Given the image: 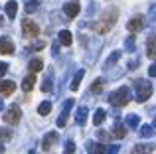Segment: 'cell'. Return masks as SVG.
<instances>
[{
  "instance_id": "cell-1",
  "label": "cell",
  "mask_w": 156,
  "mask_h": 154,
  "mask_svg": "<svg viewBox=\"0 0 156 154\" xmlns=\"http://www.w3.org/2000/svg\"><path fill=\"white\" fill-rule=\"evenodd\" d=\"M117 20H119V10L117 8H107V10H103L101 18L95 22V32L97 34H107L117 24Z\"/></svg>"
},
{
  "instance_id": "cell-2",
  "label": "cell",
  "mask_w": 156,
  "mask_h": 154,
  "mask_svg": "<svg viewBox=\"0 0 156 154\" xmlns=\"http://www.w3.org/2000/svg\"><path fill=\"white\" fill-rule=\"evenodd\" d=\"M134 99L138 103H144L148 101V97L152 95V85L148 83V79H134Z\"/></svg>"
},
{
  "instance_id": "cell-3",
  "label": "cell",
  "mask_w": 156,
  "mask_h": 154,
  "mask_svg": "<svg viewBox=\"0 0 156 154\" xmlns=\"http://www.w3.org/2000/svg\"><path fill=\"white\" fill-rule=\"evenodd\" d=\"M130 97H133L130 95V89L129 87H121V89H117V91L109 97V103L113 105V107L121 109V107H126V105H129Z\"/></svg>"
},
{
  "instance_id": "cell-4",
  "label": "cell",
  "mask_w": 156,
  "mask_h": 154,
  "mask_svg": "<svg viewBox=\"0 0 156 154\" xmlns=\"http://www.w3.org/2000/svg\"><path fill=\"white\" fill-rule=\"evenodd\" d=\"M20 119H22V109H20L18 105H12V107L4 113V123H8V124L20 123Z\"/></svg>"
},
{
  "instance_id": "cell-5",
  "label": "cell",
  "mask_w": 156,
  "mask_h": 154,
  "mask_svg": "<svg viewBox=\"0 0 156 154\" xmlns=\"http://www.w3.org/2000/svg\"><path fill=\"white\" fill-rule=\"evenodd\" d=\"M22 34L26 36V38H36V36L40 34V28H38V24H36L34 20L26 18V20L22 22Z\"/></svg>"
},
{
  "instance_id": "cell-6",
  "label": "cell",
  "mask_w": 156,
  "mask_h": 154,
  "mask_svg": "<svg viewBox=\"0 0 156 154\" xmlns=\"http://www.w3.org/2000/svg\"><path fill=\"white\" fill-rule=\"evenodd\" d=\"M144 24H146V18H144L142 14H138V16H134V18L129 20V24H126V30L133 32V34H136V32H140L142 28H144Z\"/></svg>"
},
{
  "instance_id": "cell-7",
  "label": "cell",
  "mask_w": 156,
  "mask_h": 154,
  "mask_svg": "<svg viewBox=\"0 0 156 154\" xmlns=\"http://www.w3.org/2000/svg\"><path fill=\"white\" fill-rule=\"evenodd\" d=\"M75 105V101L73 99H67L65 101V105H63V111H61V115L57 117V127L59 128H63L65 124H67V119H69V111H71V107Z\"/></svg>"
},
{
  "instance_id": "cell-8",
  "label": "cell",
  "mask_w": 156,
  "mask_h": 154,
  "mask_svg": "<svg viewBox=\"0 0 156 154\" xmlns=\"http://www.w3.org/2000/svg\"><path fill=\"white\" fill-rule=\"evenodd\" d=\"M0 54L2 55L14 54V44H12V40L8 38V36H2V38H0Z\"/></svg>"
},
{
  "instance_id": "cell-9",
  "label": "cell",
  "mask_w": 156,
  "mask_h": 154,
  "mask_svg": "<svg viewBox=\"0 0 156 154\" xmlns=\"http://www.w3.org/2000/svg\"><path fill=\"white\" fill-rule=\"evenodd\" d=\"M79 2L77 0H71V2H67V4H63V12H65V16L67 18H75L77 14H79Z\"/></svg>"
},
{
  "instance_id": "cell-10",
  "label": "cell",
  "mask_w": 156,
  "mask_h": 154,
  "mask_svg": "<svg viewBox=\"0 0 156 154\" xmlns=\"http://www.w3.org/2000/svg\"><path fill=\"white\" fill-rule=\"evenodd\" d=\"M57 142V132H48L46 136H44V142H42V150H51V146Z\"/></svg>"
},
{
  "instance_id": "cell-11",
  "label": "cell",
  "mask_w": 156,
  "mask_h": 154,
  "mask_svg": "<svg viewBox=\"0 0 156 154\" xmlns=\"http://www.w3.org/2000/svg\"><path fill=\"white\" fill-rule=\"evenodd\" d=\"M14 91H16L14 81H0V93H2V95H12Z\"/></svg>"
},
{
  "instance_id": "cell-12",
  "label": "cell",
  "mask_w": 156,
  "mask_h": 154,
  "mask_svg": "<svg viewBox=\"0 0 156 154\" xmlns=\"http://www.w3.org/2000/svg\"><path fill=\"white\" fill-rule=\"evenodd\" d=\"M146 51H148V58H156V34H152L146 40Z\"/></svg>"
},
{
  "instance_id": "cell-13",
  "label": "cell",
  "mask_w": 156,
  "mask_h": 154,
  "mask_svg": "<svg viewBox=\"0 0 156 154\" xmlns=\"http://www.w3.org/2000/svg\"><path fill=\"white\" fill-rule=\"evenodd\" d=\"M87 117H89V109L87 107H79V109H77V113H75V123L77 124H85Z\"/></svg>"
},
{
  "instance_id": "cell-14",
  "label": "cell",
  "mask_w": 156,
  "mask_h": 154,
  "mask_svg": "<svg viewBox=\"0 0 156 154\" xmlns=\"http://www.w3.org/2000/svg\"><path fill=\"white\" fill-rule=\"evenodd\" d=\"M57 38H59L61 46H71V42H73V36H71V32H69V30H61Z\"/></svg>"
},
{
  "instance_id": "cell-15",
  "label": "cell",
  "mask_w": 156,
  "mask_h": 154,
  "mask_svg": "<svg viewBox=\"0 0 156 154\" xmlns=\"http://www.w3.org/2000/svg\"><path fill=\"white\" fill-rule=\"evenodd\" d=\"M28 69H30V73H38V71L44 69V61H42V59H38V58L30 59V63H28Z\"/></svg>"
},
{
  "instance_id": "cell-16",
  "label": "cell",
  "mask_w": 156,
  "mask_h": 154,
  "mask_svg": "<svg viewBox=\"0 0 156 154\" xmlns=\"http://www.w3.org/2000/svg\"><path fill=\"white\" fill-rule=\"evenodd\" d=\"M125 123H126V127H129V128L138 131V123H140V119H138V115H126Z\"/></svg>"
},
{
  "instance_id": "cell-17",
  "label": "cell",
  "mask_w": 156,
  "mask_h": 154,
  "mask_svg": "<svg viewBox=\"0 0 156 154\" xmlns=\"http://www.w3.org/2000/svg\"><path fill=\"white\" fill-rule=\"evenodd\" d=\"M4 10H6L8 18H16V12H18V4H16V0H10V2L4 6Z\"/></svg>"
},
{
  "instance_id": "cell-18",
  "label": "cell",
  "mask_w": 156,
  "mask_h": 154,
  "mask_svg": "<svg viewBox=\"0 0 156 154\" xmlns=\"http://www.w3.org/2000/svg\"><path fill=\"white\" fill-rule=\"evenodd\" d=\"M34 85H36V75L34 73H30L26 79L22 81V89H24V91H32V89H34Z\"/></svg>"
},
{
  "instance_id": "cell-19",
  "label": "cell",
  "mask_w": 156,
  "mask_h": 154,
  "mask_svg": "<svg viewBox=\"0 0 156 154\" xmlns=\"http://www.w3.org/2000/svg\"><path fill=\"white\" fill-rule=\"evenodd\" d=\"M105 119H107V113L103 111V109H97L95 115H93V124H97V127H99V124L105 123Z\"/></svg>"
},
{
  "instance_id": "cell-20",
  "label": "cell",
  "mask_w": 156,
  "mask_h": 154,
  "mask_svg": "<svg viewBox=\"0 0 156 154\" xmlns=\"http://www.w3.org/2000/svg\"><path fill=\"white\" fill-rule=\"evenodd\" d=\"M154 131H156V128L150 127V124H144V127L138 128V132H140V138H150V136L154 135Z\"/></svg>"
},
{
  "instance_id": "cell-21",
  "label": "cell",
  "mask_w": 156,
  "mask_h": 154,
  "mask_svg": "<svg viewBox=\"0 0 156 154\" xmlns=\"http://www.w3.org/2000/svg\"><path fill=\"white\" fill-rule=\"evenodd\" d=\"M83 75H85V69H79L75 73V77H73V81H71V91H77V89H79V83H81V79H83Z\"/></svg>"
},
{
  "instance_id": "cell-22",
  "label": "cell",
  "mask_w": 156,
  "mask_h": 154,
  "mask_svg": "<svg viewBox=\"0 0 156 154\" xmlns=\"http://www.w3.org/2000/svg\"><path fill=\"white\" fill-rule=\"evenodd\" d=\"M125 135H126V128L117 121V124H115V128H113V136L115 138H125Z\"/></svg>"
},
{
  "instance_id": "cell-23",
  "label": "cell",
  "mask_w": 156,
  "mask_h": 154,
  "mask_svg": "<svg viewBox=\"0 0 156 154\" xmlns=\"http://www.w3.org/2000/svg\"><path fill=\"white\" fill-rule=\"evenodd\" d=\"M103 87H105V79H95L93 85H91V93L93 95H99V93L103 91Z\"/></svg>"
},
{
  "instance_id": "cell-24",
  "label": "cell",
  "mask_w": 156,
  "mask_h": 154,
  "mask_svg": "<svg viewBox=\"0 0 156 154\" xmlns=\"http://www.w3.org/2000/svg\"><path fill=\"white\" fill-rule=\"evenodd\" d=\"M50 111H51V103H50V101H44V103H40V107H38V113H40L42 117L50 115Z\"/></svg>"
},
{
  "instance_id": "cell-25",
  "label": "cell",
  "mask_w": 156,
  "mask_h": 154,
  "mask_svg": "<svg viewBox=\"0 0 156 154\" xmlns=\"http://www.w3.org/2000/svg\"><path fill=\"white\" fill-rule=\"evenodd\" d=\"M154 144H136L134 146V152H152L154 150Z\"/></svg>"
},
{
  "instance_id": "cell-26",
  "label": "cell",
  "mask_w": 156,
  "mask_h": 154,
  "mask_svg": "<svg viewBox=\"0 0 156 154\" xmlns=\"http://www.w3.org/2000/svg\"><path fill=\"white\" fill-rule=\"evenodd\" d=\"M119 58H121V51H113V54L109 55V61L105 63V67H111L113 63H117V59H119Z\"/></svg>"
},
{
  "instance_id": "cell-27",
  "label": "cell",
  "mask_w": 156,
  "mask_h": 154,
  "mask_svg": "<svg viewBox=\"0 0 156 154\" xmlns=\"http://www.w3.org/2000/svg\"><path fill=\"white\" fill-rule=\"evenodd\" d=\"M10 138H12L10 128H0V140H10Z\"/></svg>"
},
{
  "instance_id": "cell-28",
  "label": "cell",
  "mask_w": 156,
  "mask_h": 154,
  "mask_svg": "<svg viewBox=\"0 0 156 154\" xmlns=\"http://www.w3.org/2000/svg\"><path fill=\"white\" fill-rule=\"evenodd\" d=\"M51 87H53V81H51V77H48V79L42 83V91L48 93V91H51Z\"/></svg>"
},
{
  "instance_id": "cell-29",
  "label": "cell",
  "mask_w": 156,
  "mask_h": 154,
  "mask_svg": "<svg viewBox=\"0 0 156 154\" xmlns=\"http://www.w3.org/2000/svg\"><path fill=\"white\" fill-rule=\"evenodd\" d=\"M89 150H91V152H105L107 148L101 146V144H89Z\"/></svg>"
},
{
  "instance_id": "cell-30",
  "label": "cell",
  "mask_w": 156,
  "mask_h": 154,
  "mask_svg": "<svg viewBox=\"0 0 156 154\" xmlns=\"http://www.w3.org/2000/svg\"><path fill=\"white\" fill-rule=\"evenodd\" d=\"M125 44H126V50H129V51H134V47H136V46H134V38H129Z\"/></svg>"
},
{
  "instance_id": "cell-31",
  "label": "cell",
  "mask_w": 156,
  "mask_h": 154,
  "mask_svg": "<svg viewBox=\"0 0 156 154\" xmlns=\"http://www.w3.org/2000/svg\"><path fill=\"white\" fill-rule=\"evenodd\" d=\"M6 71H8V63H4V61H2V63H0V77L6 73Z\"/></svg>"
},
{
  "instance_id": "cell-32",
  "label": "cell",
  "mask_w": 156,
  "mask_h": 154,
  "mask_svg": "<svg viewBox=\"0 0 156 154\" xmlns=\"http://www.w3.org/2000/svg\"><path fill=\"white\" fill-rule=\"evenodd\" d=\"M65 150H67V152H73V150H75V144H73V142H67V144H65Z\"/></svg>"
},
{
  "instance_id": "cell-33",
  "label": "cell",
  "mask_w": 156,
  "mask_h": 154,
  "mask_svg": "<svg viewBox=\"0 0 156 154\" xmlns=\"http://www.w3.org/2000/svg\"><path fill=\"white\" fill-rule=\"evenodd\" d=\"M36 6H38V4H36V0H34L32 4H26V10H28V12H32V10H34Z\"/></svg>"
},
{
  "instance_id": "cell-34",
  "label": "cell",
  "mask_w": 156,
  "mask_h": 154,
  "mask_svg": "<svg viewBox=\"0 0 156 154\" xmlns=\"http://www.w3.org/2000/svg\"><path fill=\"white\" fill-rule=\"evenodd\" d=\"M148 75H156V63H154V65H150V67H148Z\"/></svg>"
},
{
  "instance_id": "cell-35",
  "label": "cell",
  "mask_w": 156,
  "mask_h": 154,
  "mask_svg": "<svg viewBox=\"0 0 156 154\" xmlns=\"http://www.w3.org/2000/svg\"><path fill=\"white\" fill-rule=\"evenodd\" d=\"M107 152H119V146H109V148H107Z\"/></svg>"
},
{
  "instance_id": "cell-36",
  "label": "cell",
  "mask_w": 156,
  "mask_h": 154,
  "mask_svg": "<svg viewBox=\"0 0 156 154\" xmlns=\"http://www.w3.org/2000/svg\"><path fill=\"white\" fill-rule=\"evenodd\" d=\"M129 67H130V69H134V67H138V61H130V63H129Z\"/></svg>"
},
{
  "instance_id": "cell-37",
  "label": "cell",
  "mask_w": 156,
  "mask_h": 154,
  "mask_svg": "<svg viewBox=\"0 0 156 154\" xmlns=\"http://www.w3.org/2000/svg\"><path fill=\"white\" fill-rule=\"evenodd\" d=\"M152 18H156V6H152Z\"/></svg>"
},
{
  "instance_id": "cell-38",
  "label": "cell",
  "mask_w": 156,
  "mask_h": 154,
  "mask_svg": "<svg viewBox=\"0 0 156 154\" xmlns=\"http://www.w3.org/2000/svg\"><path fill=\"white\" fill-rule=\"evenodd\" d=\"M0 152H4V144L2 142H0Z\"/></svg>"
},
{
  "instance_id": "cell-39",
  "label": "cell",
  "mask_w": 156,
  "mask_h": 154,
  "mask_svg": "<svg viewBox=\"0 0 156 154\" xmlns=\"http://www.w3.org/2000/svg\"><path fill=\"white\" fill-rule=\"evenodd\" d=\"M2 107H4V103H2V99H0V111H2Z\"/></svg>"
},
{
  "instance_id": "cell-40",
  "label": "cell",
  "mask_w": 156,
  "mask_h": 154,
  "mask_svg": "<svg viewBox=\"0 0 156 154\" xmlns=\"http://www.w3.org/2000/svg\"><path fill=\"white\" fill-rule=\"evenodd\" d=\"M152 127H154V128H156V119H154V124H152Z\"/></svg>"
},
{
  "instance_id": "cell-41",
  "label": "cell",
  "mask_w": 156,
  "mask_h": 154,
  "mask_svg": "<svg viewBox=\"0 0 156 154\" xmlns=\"http://www.w3.org/2000/svg\"><path fill=\"white\" fill-rule=\"evenodd\" d=\"M0 22H2V20H0Z\"/></svg>"
}]
</instances>
